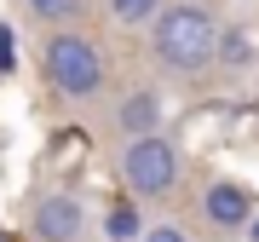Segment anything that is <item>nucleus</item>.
I'll return each mask as SVG.
<instances>
[{"label":"nucleus","instance_id":"nucleus-4","mask_svg":"<svg viewBox=\"0 0 259 242\" xmlns=\"http://www.w3.org/2000/svg\"><path fill=\"white\" fill-rule=\"evenodd\" d=\"M29 231H35V242H81L87 236V208L69 190H52L29 208Z\"/></svg>","mask_w":259,"mask_h":242},{"label":"nucleus","instance_id":"nucleus-12","mask_svg":"<svg viewBox=\"0 0 259 242\" xmlns=\"http://www.w3.org/2000/svg\"><path fill=\"white\" fill-rule=\"evenodd\" d=\"M0 69H12V29L0 23Z\"/></svg>","mask_w":259,"mask_h":242},{"label":"nucleus","instance_id":"nucleus-3","mask_svg":"<svg viewBox=\"0 0 259 242\" xmlns=\"http://www.w3.org/2000/svg\"><path fill=\"white\" fill-rule=\"evenodd\" d=\"M179 173H185L179 144L161 139V133L127 139V150H121V179H127V190L139 196V202H161V196H173V190H179Z\"/></svg>","mask_w":259,"mask_h":242},{"label":"nucleus","instance_id":"nucleus-7","mask_svg":"<svg viewBox=\"0 0 259 242\" xmlns=\"http://www.w3.org/2000/svg\"><path fill=\"white\" fill-rule=\"evenodd\" d=\"M23 12H29L35 23H47V29H69V23L87 12V0H23Z\"/></svg>","mask_w":259,"mask_h":242},{"label":"nucleus","instance_id":"nucleus-14","mask_svg":"<svg viewBox=\"0 0 259 242\" xmlns=\"http://www.w3.org/2000/svg\"><path fill=\"white\" fill-rule=\"evenodd\" d=\"M0 242H6V231H0Z\"/></svg>","mask_w":259,"mask_h":242},{"label":"nucleus","instance_id":"nucleus-8","mask_svg":"<svg viewBox=\"0 0 259 242\" xmlns=\"http://www.w3.org/2000/svg\"><path fill=\"white\" fill-rule=\"evenodd\" d=\"M161 6H167V0H104V12H110L121 29H150Z\"/></svg>","mask_w":259,"mask_h":242},{"label":"nucleus","instance_id":"nucleus-6","mask_svg":"<svg viewBox=\"0 0 259 242\" xmlns=\"http://www.w3.org/2000/svg\"><path fill=\"white\" fill-rule=\"evenodd\" d=\"M161 93L156 87H127L115 98V133L121 139H144V133H161Z\"/></svg>","mask_w":259,"mask_h":242},{"label":"nucleus","instance_id":"nucleus-5","mask_svg":"<svg viewBox=\"0 0 259 242\" xmlns=\"http://www.w3.org/2000/svg\"><path fill=\"white\" fill-rule=\"evenodd\" d=\"M202 219L213 231H248L253 225V196L248 185H236V179H213L202 190Z\"/></svg>","mask_w":259,"mask_h":242},{"label":"nucleus","instance_id":"nucleus-11","mask_svg":"<svg viewBox=\"0 0 259 242\" xmlns=\"http://www.w3.org/2000/svg\"><path fill=\"white\" fill-rule=\"evenodd\" d=\"M139 242H190V231H185V225H173V219H161V225H150Z\"/></svg>","mask_w":259,"mask_h":242},{"label":"nucleus","instance_id":"nucleus-10","mask_svg":"<svg viewBox=\"0 0 259 242\" xmlns=\"http://www.w3.org/2000/svg\"><path fill=\"white\" fill-rule=\"evenodd\" d=\"M144 231H150V225L139 219V208H127V202L104 214V236H110V242H133V236H144Z\"/></svg>","mask_w":259,"mask_h":242},{"label":"nucleus","instance_id":"nucleus-9","mask_svg":"<svg viewBox=\"0 0 259 242\" xmlns=\"http://www.w3.org/2000/svg\"><path fill=\"white\" fill-rule=\"evenodd\" d=\"M219 64L225 69H248L253 64V41H248V29H219Z\"/></svg>","mask_w":259,"mask_h":242},{"label":"nucleus","instance_id":"nucleus-1","mask_svg":"<svg viewBox=\"0 0 259 242\" xmlns=\"http://www.w3.org/2000/svg\"><path fill=\"white\" fill-rule=\"evenodd\" d=\"M150 52L167 75H202L219 64V23L202 0H167L150 23Z\"/></svg>","mask_w":259,"mask_h":242},{"label":"nucleus","instance_id":"nucleus-13","mask_svg":"<svg viewBox=\"0 0 259 242\" xmlns=\"http://www.w3.org/2000/svg\"><path fill=\"white\" fill-rule=\"evenodd\" d=\"M248 236H253V242H259V214H253V225H248Z\"/></svg>","mask_w":259,"mask_h":242},{"label":"nucleus","instance_id":"nucleus-2","mask_svg":"<svg viewBox=\"0 0 259 242\" xmlns=\"http://www.w3.org/2000/svg\"><path fill=\"white\" fill-rule=\"evenodd\" d=\"M40 69H47L52 93L69 98V104H93L104 93V47L87 29H52L47 41H40Z\"/></svg>","mask_w":259,"mask_h":242}]
</instances>
